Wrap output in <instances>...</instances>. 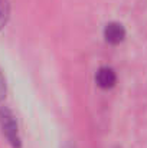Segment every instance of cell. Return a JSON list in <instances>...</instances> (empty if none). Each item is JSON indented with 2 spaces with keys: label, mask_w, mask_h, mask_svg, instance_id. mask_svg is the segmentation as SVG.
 <instances>
[{
  "label": "cell",
  "mask_w": 147,
  "mask_h": 148,
  "mask_svg": "<svg viewBox=\"0 0 147 148\" xmlns=\"http://www.w3.org/2000/svg\"><path fill=\"white\" fill-rule=\"evenodd\" d=\"M0 128L6 140L13 148H20V135H19V127L17 121L13 115V112L7 106H0Z\"/></svg>",
  "instance_id": "cell-1"
},
{
  "label": "cell",
  "mask_w": 147,
  "mask_h": 148,
  "mask_svg": "<svg viewBox=\"0 0 147 148\" xmlns=\"http://www.w3.org/2000/svg\"><path fill=\"white\" fill-rule=\"evenodd\" d=\"M104 36L107 39V42L110 43H120L123 42V39L126 38V29L121 23H117V22H111L105 26L104 29Z\"/></svg>",
  "instance_id": "cell-2"
},
{
  "label": "cell",
  "mask_w": 147,
  "mask_h": 148,
  "mask_svg": "<svg viewBox=\"0 0 147 148\" xmlns=\"http://www.w3.org/2000/svg\"><path fill=\"white\" fill-rule=\"evenodd\" d=\"M115 81H117V76L111 68H101L97 72V84L104 89L112 88Z\"/></svg>",
  "instance_id": "cell-3"
},
{
  "label": "cell",
  "mask_w": 147,
  "mask_h": 148,
  "mask_svg": "<svg viewBox=\"0 0 147 148\" xmlns=\"http://www.w3.org/2000/svg\"><path fill=\"white\" fill-rule=\"evenodd\" d=\"M9 3L7 0H0V29L6 25L9 19Z\"/></svg>",
  "instance_id": "cell-4"
},
{
  "label": "cell",
  "mask_w": 147,
  "mask_h": 148,
  "mask_svg": "<svg viewBox=\"0 0 147 148\" xmlns=\"http://www.w3.org/2000/svg\"><path fill=\"white\" fill-rule=\"evenodd\" d=\"M4 97H6V81H4L1 72H0V101Z\"/></svg>",
  "instance_id": "cell-5"
}]
</instances>
